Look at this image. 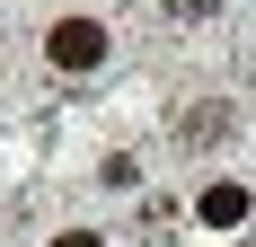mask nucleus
<instances>
[{"instance_id": "3", "label": "nucleus", "mask_w": 256, "mask_h": 247, "mask_svg": "<svg viewBox=\"0 0 256 247\" xmlns=\"http://www.w3.org/2000/svg\"><path fill=\"white\" fill-rule=\"evenodd\" d=\"M248 221V186H204V230H238Z\"/></svg>"}, {"instance_id": "4", "label": "nucleus", "mask_w": 256, "mask_h": 247, "mask_svg": "<svg viewBox=\"0 0 256 247\" xmlns=\"http://www.w3.org/2000/svg\"><path fill=\"white\" fill-rule=\"evenodd\" d=\"M168 9H177V18H212L221 0H168Z\"/></svg>"}, {"instance_id": "5", "label": "nucleus", "mask_w": 256, "mask_h": 247, "mask_svg": "<svg viewBox=\"0 0 256 247\" xmlns=\"http://www.w3.org/2000/svg\"><path fill=\"white\" fill-rule=\"evenodd\" d=\"M62 247H98V230H71V238H62Z\"/></svg>"}, {"instance_id": "2", "label": "nucleus", "mask_w": 256, "mask_h": 247, "mask_svg": "<svg viewBox=\"0 0 256 247\" xmlns=\"http://www.w3.org/2000/svg\"><path fill=\"white\" fill-rule=\"evenodd\" d=\"M221 132H230V106H212V98H204V106H177V142H186V150L221 142Z\"/></svg>"}, {"instance_id": "1", "label": "nucleus", "mask_w": 256, "mask_h": 247, "mask_svg": "<svg viewBox=\"0 0 256 247\" xmlns=\"http://www.w3.org/2000/svg\"><path fill=\"white\" fill-rule=\"evenodd\" d=\"M44 53H53V71H98V62H106V26L98 18H62L44 36Z\"/></svg>"}]
</instances>
